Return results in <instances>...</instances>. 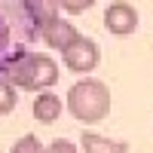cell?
I'll use <instances>...</instances> for the list:
<instances>
[{"instance_id": "10", "label": "cell", "mask_w": 153, "mask_h": 153, "mask_svg": "<svg viewBox=\"0 0 153 153\" xmlns=\"http://www.w3.org/2000/svg\"><path fill=\"white\" fill-rule=\"evenodd\" d=\"M46 153H83V150L76 147L71 138H55V141L46 144Z\"/></svg>"}, {"instance_id": "2", "label": "cell", "mask_w": 153, "mask_h": 153, "mask_svg": "<svg viewBox=\"0 0 153 153\" xmlns=\"http://www.w3.org/2000/svg\"><path fill=\"white\" fill-rule=\"evenodd\" d=\"M65 107L71 110V117L83 126H95L101 120H107L110 113V89L95 80V76H86V80H76L68 89V101Z\"/></svg>"}, {"instance_id": "1", "label": "cell", "mask_w": 153, "mask_h": 153, "mask_svg": "<svg viewBox=\"0 0 153 153\" xmlns=\"http://www.w3.org/2000/svg\"><path fill=\"white\" fill-rule=\"evenodd\" d=\"M3 80H9L16 89H28V92H46L49 86L58 83V65L52 55L46 52H31V49H22L6 65Z\"/></svg>"}, {"instance_id": "6", "label": "cell", "mask_w": 153, "mask_h": 153, "mask_svg": "<svg viewBox=\"0 0 153 153\" xmlns=\"http://www.w3.org/2000/svg\"><path fill=\"white\" fill-rule=\"evenodd\" d=\"M80 150H83V153H129V144L83 129V135H80Z\"/></svg>"}, {"instance_id": "4", "label": "cell", "mask_w": 153, "mask_h": 153, "mask_svg": "<svg viewBox=\"0 0 153 153\" xmlns=\"http://www.w3.org/2000/svg\"><path fill=\"white\" fill-rule=\"evenodd\" d=\"M138 28V9L126 0H117L104 9V31L113 37H129Z\"/></svg>"}, {"instance_id": "9", "label": "cell", "mask_w": 153, "mask_h": 153, "mask_svg": "<svg viewBox=\"0 0 153 153\" xmlns=\"http://www.w3.org/2000/svg\"><path fill=\"white\" fill-rule=\"evenodd\" d=\"M9 153H46V144H43L37 135H22L19 141L12 144Z\"/></svg>"}, {"instance_id": "3", "label": "cell", "mask_w": 153, "mask_h": 153, "mask_svg": "<svg viewBox=\"0 0 153 153\" xmlns=\"http://www.w3.org/2000/svg\"><path fill=\"white\" fill-rule=\"evenodd\" d=\"M61 61H65V68L74 71V74H89V71L98 68L101 49H98V43L92 40V37H80L68 52H61Z\"/></svg>"}, {"instance_id": "8", "label": "cell", "mask_w": 153, "mask_h": 153, "mask_svg": "<svg viewBox=\"0 0 153 153\" xmlns=\"http://www.w3.org/2000/svg\"><path fill=\"white\" fill-rule=\"evenodd\" d=\"M19 104V95H16V86H12L9 80H3L0 76V117H6V113H12Z\"/></svg>"}, {"instance_id": "5", "label": "cell", "mask_w": 153, "mask_h": 153, "mask_svg": "<svg viewBox=\"0 0 153 153\" xmlns=\"http://www.w3.org/2000/svg\"><path fill=\"white\" fill-rule=\"evenodd\" d=\"M40 37H43V43H46V46L58 49V52H68V49H71L76 40H80L83 34L76 31L71 22H65V19L58 16L52 25H46V28H43V34H40Z\"/></svg>"}, {"instance_id": "7", "label": "cell", "mask_w": 153, "mask_h": 153, "mask_svg": "<svg viewBox=\"0 0 153 153\" xmlns=\"http://www.w3.org/2000/svg\"><path fill=\"white\" fill-rule=\"evenodd\" d=\"M34 117L40 120L43 126H52L55 120H61V98L52 92H43L34 98Z\"/></svg>"}, {"instance_id": "11", "label": "cell", "mask_w": 153, "mask_h": 153, "mask_svg": "<svg viewBox=\"0 0 153 153\" xmlns=\"http://www.w3.org/2000/svg\"><path fill=\"white\" fill-rule=\"evenodd\" d=\"M92 6V0H86V3H61V12H86Z\"/></svg>"}]
</instances>
